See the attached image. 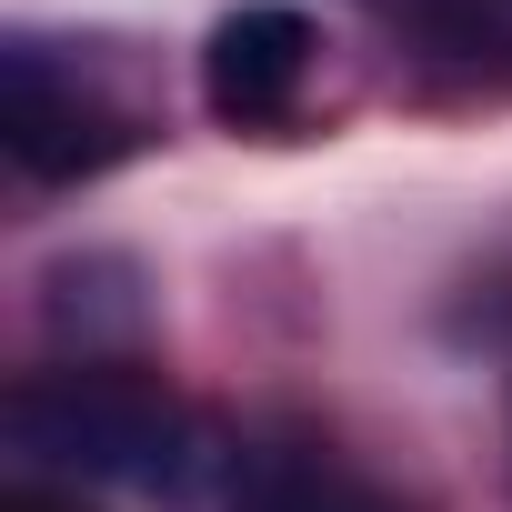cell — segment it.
<instances>
[{"instance_id": "obj_5", "label": "cell", "mask_w": 512, "mask_h": 512, "mask_svg": "<svg viewBox=\"0 0 512 512\" xmlns=\"http://www.w3.org/2000/svg\"><path fill=\"white\" fill-rule=\"evenodd\" d=\"M402 31L452 71H512V0H392Z\"/></svg>"}, {"instance_id": "obj_1", "label": "cell", "mask_w": 512, "mask_h": 512, "mask_svg": "<svg viewBox=\"0 0 512 512\" xmlns=\"http://www.w3.org/2000/svg\"><path fill=\"white\" fill-rule=\"evenodd\" d=\"M0 432L31 472H71V482H131V492H191L221 442L211 422L121 352H81L51 372H21L11 402H0Z\"/></svg>"}, {"instance_id": "obj_6", "label": "cell", "mask_w": 512, "mask_h": 512, "mask_svg": "<svg viewBox=\"0 0 512 512\" xmlns=\"http://www.w3.org/2000/svg\"><path fill=\"white\" fill-rule=\"evenodd\" d=\"M0 512H81V502H61V492H41V482H21V492H0Z\"/></svg>"}, {"instance_id": "obj_2", "label": "cell", "mask_w": 512, "mask_h": 512, "mask_svg": "<svg viewBox=\"0 0 512 512\" xmlns=\"http://www.w3.org/2000/svg\"><path fill=\"white\" fill-rule=\"evenodd\" d=\"M0 151L31 181H101L111 161L141 151V121L101 101L71 61H51V41H11L0 51Z\"/></svg>"}, {"instance_id": "obj_4", "label": "cell", "mask_w": 512, "mask_h": 512, "mask_svg": "<svg viewBox=\"0 0 512 512\" xmlns=\"http://www.w3.org/2000/svg\"><path fill=\"white\" fill-rule=\"evenodd\" d=\"M231 512H422V502L362 482V472H352L342 452H322V442H272V452L241 462Z\"/></svg>"}, {"instance_id": "obj_3", "label": "cell", "mask_w": 512, "mask_h": 512, "mask_svg": "<svg viewBox=\"0 0 512 512\" xmlns=\"http://www.w3.org/2000/svg\"><path fill=\"white\" fill-rule=\"evenodd\" d=\"M312 61H322L312 11H292V0H241L201 41V101H211L221 131H272L312 91Z\"/></svg>"}]
</instances>
